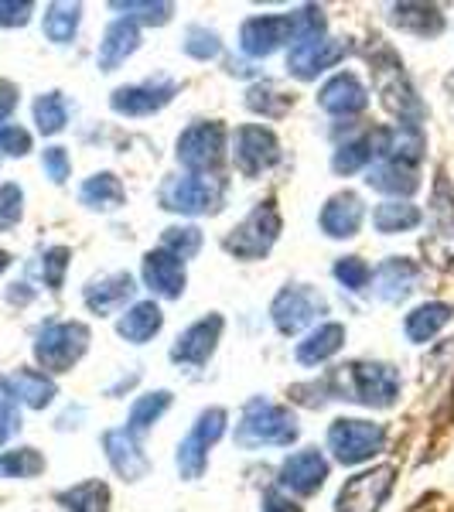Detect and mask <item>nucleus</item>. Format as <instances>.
Wrapping results in <instances>:
<instances>
[{
  "label": "nucleus",
  "instance_id": "obj_1",
  "mask_svg": "<svg viewBox=\"0 0 454 512\" xmlns=\"http://www.w3.org/2000/svg\"><path fill=\"white\" fill-rule=\"evenodd\" d=\"M321 393H332V400L366 403V407H393L400 396V373L386 362H349L321 383Z\"/></svg>",
  "mask_w": 454,
  "mask_h": 512
},
{
  "label": "nucleus",
  "instance_id": "obj_2",
  "mask_svg": "<svg viewBox=\"0 0 454 512\" xmlns=\"http://www.w3.org/2000/svg\"><path fill=\"white\" fill-rule=\"evenodd\" d=\"M369 65H373V79H376V93L383 99V106L393 113L400 123H414L420 127L424 120V103H420L414 82L403 72V62L396 59L393 48L379 45L376 52H369Z\"/></svg>",
  "mask_w": 454,
  "mask_h": 512
},
{
  "label": "nucleus",
  "instance_id": "obj_3",
  "mask_svg": "<svg viewBox=\"0 0 454 512\" xmlns=\"http://www.w3.org/2000/svg\"><path fill=\"white\" fill-rule=\"evenodd\" d=\"M297 437V420L287 407L257 396V400L246 403L243 417L236 424V444L246 451L253 448H284Z\"/></svg>",
  "mask_w": 454,
  "mask_h": 512
},
{
  "label": "nucleus",
  "instance_id": "obj_4",
  "mask_svg": "<svg viewBox=\"0 0 454 512\" xmlns=\"http://www.w3.org/2000/svg\"><path fill=\"white\" fill-rule=\"evenodd\" d=\"M89 328L82 321H48L35 338V359L48 373H65L86 355Z\"/></svg>",
  "mask_w": 454,
  "mask_h": 512
},
{
  "label": "nucleus",
  "instance_id": "obj_5",
  "mask_svg": "<svg viewBox=\"0 0 454 512\" xmlns=\"http://www.w3.org/2000/svg\"><path fill=\"white\" fill-rule=\"evenodd\" d=\"M226 198V185L216 175H175L161 185V205L181 216H205L216 212Z\"/></svg>",
  "mask_w": 454,
  "mask_h": 512
},
{
  "label": "nucleus",
  "instance_id": "obj_6",
  "mask_svg": "<svg viewBox=\"0 0 454 512\" xmlns=\"http://www.w3.org/2000/svg\"><path fill=\"white\" fill-rule=\"evenodd\" d=\"M280 236V212L274 202H260L233 233L226 236V253H233L236 260H263L274 250Z\"/></svg>",
  "mask_w": 454,
  "mask_h": 512
},
{
  "label": "nucleus",
  "instance_id": "obj_7",
  "mask_svg": "<svg viewBox=\"0 0 454 512\" xmlns=\"http://www.w3.org/2000/svg\"><path fill=\"white\" fill-rule=\"evenodd\" d=\"M424 256L437 270H448L454 263V192L448 178L437 175L431 195V222L424 236Z\"/></svg>",
  "mask_w": 454,
  "mask_h": 512
},
{
  "label": "nucleus",
  "instance_id": "obj_8",
  "mask_svg": "<svg viewBox=\"0 0 454 512\" xmlns=\"http://www.w3.org/2000/svg\"><path fill=\"white\" fill-rule=\"evenodd\" d=\"M328 448L342 465H359V461H369L386 448V431L383 424H373V420L342 417L328 427Z\"/></svg>",
  "mask_w": 454,
  "mask_h": 512
},
{
  "label": "nucleus",
  "instance_id": "obj_9",
  "mask_svg": "<svg viewBox=\"0 0 454 512\" xmlns=\"http://www.w3.org/2000/svg\"><path fill=\"white\" fill-rule=\"evenodd\" d=\"M178 161L185 164L192 175L219 171L222 161H226V127L216 120L192 123V127L178 137Z\"/></svg>",
  "mask_w": 454,
  "mask_h": 512
},
{
  "label": "nucleus",
  "instance_id": "obj_10",
  "mask_svg": "<svg viewBox=\"0 0 454 512\" xmlns=\"http://www.w3.org/2000/svg\"><path fill=\"white\" fill-rule=\"evenodd\" d=\"M226 410L222 407H212V410H202L195 420V427L188 431L185 441L178 444V472L181 478H188V482H195V478H202L205 465H209V448L219 441L222 431H226Z\"/></svg>",
  "mask_w": 454,
  "mask_h": 512
},
{
  "label": "nucleus",
  "instance_id": "obj_11",
  "mask_svg": "<svg viewBox=\"0 0 454 512\" xmlns=\"http://www.w3.org/2000/svg\"><path fill=\"white\" fill-rule=\"evenodd\" d=\"M325 311H328V301L308 284L284 287V291L274 297V304H270V318H274L280 335H297L301 328H308L311 321L325 315Z\"/></svg>",
  "mask_w": 454,
  "mask_h": 512
},
{
  "label": "nucleus",
  "instance_id": "obj_12",
  "mask_svg": "<svg viewBox=\"0 0 454 512\" xmlns=\"http://www.w3.org/2000/svg\"><path fill=\"white\" fill-rule=\"evenodd\" d=\"M233 161L243 178H257L280 161V140L274 137V130L246 123L233 137Z\"/></svg>",
  "mask_w": 454,
  "mask_h": 512
},
{
  "label": "nucleus",
  "instance_id": "obj_13",
  "mask_svg": "<svg viewBox=\"0 0 454 512\" xmlns=\"http://www.w3.org/2000/svg\"><path fill=\"white\" fill-rule=\"evenodd\" d=\"M393 482H396L393 465H379L356 478H349L335 499V512H379L386 495L393 492Z\"/></svg>",
  "mask_w": 454,
  "mask_h": 512
},
{
  "label": "nucleus",
  "instance_id": "obj_14",
  "mask_svg": "<svg viewBox=\"0 0 454 512\" xmlns=\"http://www.w3.org/2000/svg\"><path fill=\"white\" fill-rule=\"evenodd\" d=\"M294 48V18L291 14H260L239 28V48L250 59H267L277 48Z\"/></svg>",
  "mask_w": 454,
  "mask_h": 512
},
{
  "label": "nucleus",
  "instance_id": "obj_15",
  "mask_svg": "<svg viewBox=\"0 0 454 512\" xmlns=\"http://www.w3.org/2000/svg\"><path fill=\"white\" fill-rule=\"evenodd\" d=\"M345 52H349L345 41L321 35V38H311V41L294 45L291 55H287V69H291V76L311 82V79H318L325 69H335V65L345 59Z\"/></svg>",
  "mask_w": 454,
  "mask_h": 512
},
{
  "label": "nucleus",
  "instance_id": "obj_16",
  "mask_svg": "<svg viewBox=\"0 0 454 512\" xmlns=\"http://www.w3.org/2000/svg\"><path fill=\"white\" fill-rule=\"evenodd\" d=\"M328 478V461L318 448L294 451L291 458H284L280 465V489L294 495H315Z\"/></svg>",
  "mask_w": 454,
  "mask_h": 512
},
{
  "label": "nucleus",
  "instance_id": "obj_17",
  "mask_svg": "<svg viewBox=\"0 0 454 512\" xmlns=\"http://www.w3.org/2000/svg\"><path fill=\"white\" fill-rule=\"evenodd\" d=\"M178 86L168 79H158V82H140V86H123L113 93L110 106L123 117H151V113L164 110V106L175 99Z\"/></svg>",
  "mask_w": 454,
  "mask_h": 512
},
{
  "label": "nucleus",
  "instance_id": "obj_18",
  "mask_svg": "<svg viewBox=\"0 0 454 512\" xmlns=\"http://www.w3.org/2000/svg\"><path fill=\"white\" fill-rule=\"evenodd\" d=\"M222 335V315H205L202 321L188 325L185 332L178 335L175 349H171V359L181 362V366H205L209 355L216 352Z\"/></svg>",
  "mask_w": 454,
  "mask_h": 512
},
{
  "label": "nucleus",
  "instance_id": "obj_19",
  "mask_svg": "<svg viewBox=\"0 0 454 512\" xmlns=\"http://www.w3.org/2000/svg\"><path fill=\"white\" fill-rule=\"evenodd\" d=\"M103 448H106V458H110L113 472L127 482H140L147 472H151V461H147L144 448H140V437H134L127 427L120 431H106L103 434Z\"/></svg>",
  "mask_w": 454,
  "mask_h": 512
},
{
  "label": "nucleus",
  "instance_id": "obj_20",
  "mask_svg": "<svg viewBox=\"0 0 454 512\" xmlns=\"http://www.w3.org/2000/svg\"><path fill=\"white\" fill-rule=\"evenodd\" d=\"M318 103H321V110L332 113V117H356V113H362L369 106V93L352 72H338V76H332L321 86Z\"/></svg>",
  "mask_w": 454,
  "mask_h": 512
},
{
  "label": "nucleus",
  "instance_id": "obj_21",
  "mask_svg": "<svg viewBox=\"0 0 454 512\" xmlns=\"http://www.w3.org/2000/svg\"><path fill=\"white\" fill-rule=\"evenodd\" d=\"M417 277H420V267H417L414 260H407V256H390V260H383V263L376 267V274H373V291H376L379 301L400 304L403 297L414 294Z\"/></svg>",
  "mask_w": 454,
  "mask_h": 512
},
{
  "label": "nucleus",
  "instance_id": "obj_22",
  "mask_svg": "<svg viewBox=\"0 0 454 512\" xmlns=\"http://www.w3.org/2000/svg\"><path fill=\"white\" fill-rule=\"evenodd\" d=\"M362 219H366V205L356 192H338L321 209V229L332 239H352L359 233Z\"/></svg>",
  "mask_w": 454,
  "mask_h": 512
},
{
  "label": "nucleus",
  "instance_id": "obj_23",
  "mask_svg": "<svg viewBox=\"0 0 454 512\" xmlns=\"http://www.w3.org/2000/svg\"><path fill=\"white\" fill-rule=\"evenodd\" d=\"M185 263L168 250H151L144 256V284L158 297H181L185 294Z\"/></svg>",
  "mask_w": 454,
  "mask_h": 512
},
{
  "label": "nucleus",
  "instance_id": "obj_24",
  "mask_svg": "<svg viewBox=\"0 0 454 512\" xmlns=\"http://www.w3.org/2000/svg\"><path fill=\"white\" fill-rule=\"evenodd\" d=\"M134 294H137L134 277H130L127 270H120V274L93 280V284L86 287V304H89V311H96V315H113V311L127 308V301Z\"/></svg>",
  "mask_w": 454,
  "mask_h": 512
},
{
  "label": "nucleus",
  "instance_id": "obj_25",
  "mask_svg": "<svg viewBox=\"0 0 454 512\" xmlns=\"http://www.w3.org/2000/svg\"><path fill=\"white\" fill-rule=\"evenodd\" d=\"M140 48V31L134 21L120 18L106 28L103 41H99V52H96V62L103 72H113L117 65H123Z\"/></svg>",
  "mask_w": 454,
  "mask_h": 512
},
{
  "label": "nucleus",
  "instance_id": "obj_26",
  "mask_svg": "<svg viewBox=\"0 0 454 512\" xmlns=\"http://www.w3.org/2000/svg\"><path fill=\"white\" fill-rule=\"evenodd\" d=\"M369 188L383 195H396L407 202V195H414L420 188V178H417V168L414 164H400V161H386L379 158L373 168H369Z\"/></svg>",
  "mask_w": 454,
  "mask_h": 512
},
{
  "label": "nucleus",
  "instance_id": "obj_27",
  "mask_svg": "<svg viewBox=\"0 0 454 512\" xmlns=\"http://www.w3.org/2000/svg\"><path fill=\"white\" fill-rule=\"evenodd\" d=\"M390 21L400 31L417 35V38H434V35H441V31H444V14L437 11L434 4H396Z\"/></svg>",
  "mask_w": 454,
  "mask_h": 512
},
{
  "label": "nucleus",
  "instance_id": "obj_28",
  "mask_svg": "<svg viewBox=\"0 0 454 512\" xmlns=\"http://www.w3.org/2000/svg\"><path fill=\"white\" fill-rule=\"evenodd\" d=\"M7 390H11L14 400L28 403L31 410H45L48 403L55 400V383L52 376L38 373V369H18L11 379H4Z\"/></svg>",
  "mask_w": 454,
  "mask_h": 512
},
{
  "label": "nucleus",
  "instance_id": "obj_29",
  "mask_svg": "<svg viewBox=\"0 0 454 512\" xmlns=\"http://www.w3.org/2000/svg\"><path fill=\"white\" fill-rule=\"evenodd\" d=\"M342 342H345V328L338 325V321H325V325H318L315 332L297 345L294 355L301 366H318V362L332 359V355L342 349Z\"/></svg>",
  "mask_w": 454,
  "mask_h": 512
},
{
  "label": "nucleus",
  "instance_id": "obj_30",
  "mask_svg": "<svg viewBox=\"0 0 454 512\" xmlns=\"http://www.w3.org/2000/svg\"><path fill=\"white\" fill-rule=\"evenodd\" d=\"M161 325H164V315H161L158 304H154V301H140V304H134V308H130L127 315L117 321V332L127 338V342L144 345V342H151V338L161 332Z\"/></svg>",
  "mask_w": 454,
  "mask_h": 512
},
{
  "label": "nucleus",
  "instance_id": "obj_31",
  "mask_svg": "<svg viewBox=\"0 0 454 512\" xmlns=\"http://www.w3.org/2000/svg\"><path fill=\"white\" fill-rule=\"evenodd\" d=\"M451 304H441V301H427V304H420V308H414L407 315V321H403V332H407L410 342H417V345H424V342H431V338L441 332L444 325L451 321Z\"/></svg>",
  "mask_w": 454,
  "mask_h": 512
},
{
  "label": "nucleus",
  "instance_id": "obj_32",
  "mask_svg": "<svg viewBox=\"0 0 454 512\" xmlns=\"http://www.w3.org/2000/svg\"><path fill=\"white\" fill-rule=\"evenodd\" d=\"M79 198H82V205H89V209L113 212V209H120V205H123L127 192H123L117 175H110V171H99V175H93L86 185L79 188Z\"/></svg>",
  "mask_w": 454,
  "mask_h": 512
},
{
  "label": "nucleus",
  "instance_id": "obj_33",
  "mask_svg": "<svg viewBox=\"0 0 454 512\" xmlns=\"http://www.w3.org/2000/svg\"><path fill=\"white\" fill-rule=\"evenodd\" d=\"M59 506L69 512H110V489H106V482L93 478V482L59 492Z\"/></svg>",
  "mask_w": 454,
  "mask_h": 512
},
{
  "label": "nucleus",
  "instance_id": "obj_34",
  "mask_svg": "<svg viewBox=\"0 0 454 512\" xmlns=\"http://www.w3.org/2000/svg\"><path fill=\"white\" fill-rule=\"evenodd\" d=\"M171 407V393L168 390H154V393H144L134 400V407H130V420H127V431L140 437L147 434L154 424L164 417V410Z\"/></svg>",
  "mask_w": 454,
  "mask_h": 512
},
{
  "label": "nucleus",
  "instance_id": "obj_35",
  "mask_svg": "<svg viewBox=\"0 0 454 512\" xmlns=\"http://www.w3.org/2000/svg\"><path fill=\"white\" fill-rule=\"evenodd\" d=\"M420 219H424V216H420L417 205L400 202V198H393V202L376 205V212H373V226L379 229V233H386V236H393V233H407V229L420 226Z\"/></svg>",
  "mask_w": 454,
  "mask_h": 512
},
{
  "label": "nucleus",
  "instance_id": "obj_36",
  "mask_svg": "<svg viewBox=\"0 0 454 512\" xmlns=\"http://www.w3.org/2000/svg\"><path fill=\"white\" fill-rule=\"evenodd\" d=\"M82 7L79 4H48L45 11V38L55 45H69L79 31Z\"/></svg>",
  "mask_w": 454,
  "mask_h": 512
},
{
  "label": "nucleus",
  "instance_id": "obj_37",
  "mask_svg": "<svg viewBox=\"0 0 454 512\" xmlns=\"http://www.w3.org/2000/svg\"><path fill=\"white\" fill-rule=\"evenodd\" d=\"M369 161H376V137L373 134L349 140V144L338 147L335 158H332V168H335V175H356V171L366 168Z\"/></svg>",
  "mask_w": 454,
  "mask_h": 512
},
{
  "label": "nucleus",
  "instance_id": "obj_38",
  "mask_svg": "<svg viewBox=\"0 0 454 512\" xmlns=\"http://www.w3.org/2000/svg\"><path fill=\"white\" fill-rule=\"evenodd\" d=\"M45 472V458L35 448H14L0 454V478H35Z\"/></svg>",
  "mask_w": 454,
  "mask_h": 512
},
{
  "label": "nucleus",
  "instance_id": "obj_39",
  "mask_svg": "<svg viewBox=\"0 0 454 512\" xmlns=\"http://www.w3.org/2000/svg\"><path fill=\"white\" fill-rule=\"evenodd\" d=\"M69 120V106H65L62 93H45L35 99V123L41 134H59Z\"/></svg>",
  "mask_w": 454,
  "mask_h": 512
},
{
  "label": "nucleus",
  "instance_id": "obj_40",
  "mask_svg": "<svg viewBox=\"0 0 454 512\" xmlns=\"http://www.w3.org/2000/svg\"><path fill=\"white\" fill-rule=\"evenodd\" d=\"M161 250H168L171 256H178L185 263L202 250V233L195 226H168L161 236Z\"/></svg>",
  "mask_w": 454,
  "mask_h": 512
},
{
  "label": "nucleus",
  "instance_id": "obj_41",
  "mask_svg": "<svg viewBox=\"0 0 454 512\" xmlns=\"http://www.w3.org/2000/svg\"><path fill=\"white\" fill-rule=\"evenodd\" d=\"M113 11H123L127 21H144V24H168L175 7L171 4H154V0H117Z\"/></svg>",
  "mask_w": 454,
  "mask_h": 512
},
{
  "label": "nucleus",
  "instance_id": "obj_42",
  "mask_svg": "<svg viewBox=\"0 0 454 512\" xmlns=\"http://www.w3.org/2000/svg\"><path fill=\"white\" fill-rule=\"evenodd\" d=\"M335 277L342 287H349V291H366L369 280H373V270H369L366 260H359V256H342V260L335 263Z\"/></svg>",
  "mask_w": 454,
  "mask_h": 512
},
{
  "label": "nucleus",
  "instance_id": "obj_43",
  "mask_svg": "<svg viewBox=\"0 0 454 512\" xmlns=\"http://www.w3.org/2000/svg\"><path fill=\"white\" fill-rule=\"evenodd\" d=\"M185 52L192 55V59L198 62H209V59H216V55L222 52V41L216 31H209V28H188V35H185Z\"/></svg>",
  "mask_w": 454,
  "mask_h": 512
},
{
  "label": "nucleus",
  "instance_id": "obj_44",
  "mask_svg": "<svg viewBox=\"0 0 454 512\" xmlns=\"http://www.w3.org/2000/svg\"><path fill=\"white\" fill-rule=\"evenodd\" d=\"M69 250L65 246H52L45 256H41V277H45V284L52 287V291H59L62 280H65V270H69Z\"/></svg>",
  "mask_w": 454,
  "mask_h": 512
},
{
  "label": "nucleus",
  "instance_id": "obj_45",
  "mask_svg": "<svg viewBox=\"0 0 454 512\" xmlns=\"http://www.w3.org/2000/svg\"><path fill=\"white\" fill-rule=\"evenodd\" d=\"M21 205H24V195L18 185H0V233L21 222Z\"/></svg>",
  "mask_w": 454,
  "mask_h": 512
},
{
  "label": "nucleus",
  "instance_id": "obj_46",
  "mask_svg": "<svg viewBox=\"0 0 454 512\" xmlns=\"http://www.w3.org/2000/svg\"><path fill=\"white\" fill-rule=\"evenodd\" d=\"M21 427V414H18V400L7 390V383L0 379V444H7V437Z\"/></svg>",
  "mask_w": 454,
  "mask_h": 512
},
{
  "label": "nucleus",
  "instance_id": "obj_47",
  "mask_svg": "<svg viewBox=\"0 0 454 512\" xmlns=\"http://www.w3.org/2000/svg\"><path fill=\"white\" fill-rule=\"evenodd\" d=\"M31 151V134L18 123H4L0 127V154H11V158H24Z\"/></svg>",
  "mask_w": 454,
  "mask_h": 512
},
{
  "label": "nucleus",
  "instance_id": "obj_48",
  "mask_svg": "<svg viewBox=\"0 0 454 512\" xmlns=\"http://www.w3.org/2000/svg\"><path fill=\"white\" fill-rule=\"evenodd\" d=\"M41 168H45V175L52 178L55 185H62V181L69 178V171H72L65 147H45V151H41Z\"/></svg>",
  "mask_w": 454,
  "mask_h": 512
},
{
  "label": "nucleus",
  "instance_id": "obj_49",
  "mask_svg": "<svg viewBox=\"0 0 454 512\" xmlns=\"http://www.w3.org/2000/svg\"><path fill=\"white\" fill-rule=\"evenodd\" d=\"M31 11H35V4L31 0H0V28H21V24H28Z\"/></svg>",
  "mask_w": 454,
  "mask_h": 512
},
{
  "label": "nucleus",
  "instance_id": "obj_50",
  "mask_svg": "<svg viewBox=\"0 0 454 512\" xmlns=\"http://www.w3.org/2000/svg\"><path fill=\"white\" fill-rule=\"evenodd\" d=\"M14 106H18V86L0 79V127H4V120L14 113Z\"/></svg>",
  "mask_w": 454,
  "mask_h": 512
},
{
  "label": "nucleus",
  "instance_id": "obj_51",
  "mask_svg": "<svg viewBox=\"0 0 454 512\" xmlns=\"http://www.w3.org/2000/svg\"><path fill=\"white\" fill-rule=\"evenodd\" d=\"M260 512H301V506L287 499V495H280V492H267V495H263V509Z\"/></svg>",
  "mask_w": 454,
  "mask_h": 512
},
{
  "label": "nucleus",
  "instance_id": "obj_52",
  "mask_svg": "<svg viewBox=\"0 0 454 512\" xmlns=\"http://www.w3.org/2000/svg\"><path fill=\"white\" fill-rule=\"evenodd\" d=\"M7 263H11V256H7L4 250H0V274H4V270H7Z\"/></svg>",
  "mask_w": 454,
  "mask_h": 512
}]
</instances>
